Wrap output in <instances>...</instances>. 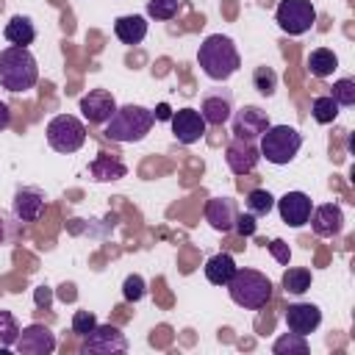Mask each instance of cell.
I'll use <instances>...</instances> for the list:
<instances>
[{
    "label": "cell",
    "mask_w": 355,
    "mask_h": 355,
    "mask_svg": "<svg viewBox=\"0 0 355 355\" xmlns=\"http://www.w3.org/2000/svg\"><path fill=\"white\" fill-rule=\"evenodd\" d=\"M330 97L338 105H355V80L352 78H338L330 89Z\"/></svg>",
    "instance_id": "4dcf8cb0"
},
{
    "label": "cell",
    "mask_w": 355,
    "mask_h": 355,
    "mask_svg": "<svg viewBox=\"0 0 355 355\" xmlns=\"http://www.w3.org/2000/svg\"><path fill=\"white\" fill-rule=\"evenodd\" d=\"M114 111H116V100L108 89H92L89 94L80 97V114L92 125H105Z\"/></svg>",
    "instance_id": "5bb4252c"
},
{
    "label": "cell",
    "mask_w": 355,
    "mask_h": 355,
    "mask_svg": "<svg viewBox=\"0 0 355 355\" xmlns=\"http://www.w3.org/2000/svg\"><path fill=\"white\" fill-rule=\"evenodd\" d=\"M14 349L19 355H50L55 349V336H53V330L47 324L33 322V324L19 330V338H17Z\"/></svg>",
    "instance_id": "8fae6325"
},
{
    "label": "cell",
    "mask_w": 355,
    "mask_h": 355,
    "mask_svg": "<svg viewBox=\"0 0 355 355\" xmlns=\"http://www.w3.org/2000/svg\"><path fill=\"white\" fill-rule=\"evenodd\" d=\"M3 36H6L11 44H17V47H28V44L36 39V28H33V22H31L28 17L17 14V17H11V19L6 22Z\"/></svg>",
    "instance_id": "603a6c76"
},
{
    "label": "cell",
    "mask_w": 355,
    "mask_h": 355,
    "mask_svg": "<svg viewBox=\"0 0 355 355\" xmlns=\"http://www.w3.org/2000/svg\"><path fill=\"white\" fill-rule=\"evenodd\" d=\"M319 324H322L319 305H313V302H291L286 308V327L291 333H300V336L308 338Z\"/></svg>",
    "instance_id": "2e32d148"
},
{
    "label": "cell",
    "mask_w": 355,
    "mask_h": 355,
    "mask_svg": "<svg viewBox=\"0 0 355 355\" xmlns=\"http://www.w3.org/2000/svg\"><path fill=\"white\" fill-rule=\"evenodd\" d=\"M252 86H255L258 94L272 97L275 89H277V75H275V69L266 67V64H263V67H255V72H252Z\"/></svg>",
    "instance_id": "f1b7e54d"
},
{
    "label": "cell",
    "mask_w": 355,
    "mask_h": 355,
    "mask_svg": "<svg viewBox=\"0 0 355 355\" xmlns=\"http://www.w3.org/2000/svg\"><path fill=\"white\" fill-rule=\"evenodd\" d=\"M225 161L230 166L233 175H247L258 166L261 161V153L255 147V141H244V139H233L227 147H225Z\"/></svg>",
    "instance_id": "e0dca14e"
},
{
    "label": "cell",
    "mask_w": 355,
    "mask_h": 355,
    "mask_svg": "<svg viewBox=\"0 0 355 355\" xmlns=\"http://www.w3.org/2000/svg\"><path fill=\"white\" fill-rule=\"evenodd\" d=\"M169 125H172V136H175L180 144H194V141H200V139L205 136V128H208L197 108L172 111Z\"/></svg>",
    "instance_id": "4fadbf2b"
},
{
    "label": "cell",
    "mask_w": 355,
    "mask_h": 355,
    "mask_svg": "<svg viewBox=\"0 0 355 355\" xmlns=\"http://www.w3.org/2000/svg\"><path fill=\"white\" fill-rule=\"evenodd\" d=\"M44 202H47V197L39 186H19L11 200L14 219L17 222H39L44 214Z\"/></svg>",
    "instance_id": "30bf717a"
},
{
    "label": "cell",
    "mask_w": 355,
    "mask_h": 355,
    "mask_svg": "<svg viewBox=\"0 0 355 355\" xmlns=\"http://www.w3.org/2000/svg\"><path fill=\"white\" fill-rule=\"evenodd\" d=\"M269 114L258 105H241L233 116V139H244V141H258L261 133L269 128Z\"/></svg>",
    "instance_id": "9c48e42d"
},
{
    "label": "cell",
    "mask_w": 355,
    "mask_h": 355,
    "mask_svg": "<svg viewBox=\"0 0 355 355\" xmlns=\"http://www.w3.org/2000/svg\"><path fill=\"white\" fill-rule=\"evenodd\" d=\"M89 175H92V180H97V183H111V180L125 178V175H128V166H125L122 158H116V155H111V153H100V155L89 164Z\"/></svg>",
    "instance_id": "ffe728a7"
},
{
    "label": "cell",
    "mask_w": 355,
    "mask_h": 355,
    "mask_svg": "<svg viewBox=\"0 0 355 355\" xmlns=\"http://www.w3.org/2000/svg\"><path fill=\"white\" fill-rule=\"evenodd\" d=\"M233 114V92L230 89H208L200 100V116L205 125H225Z\"/></svg>",
    "instance_id": "7c38bea8"
},
{
    "label": "cell",
    "mask_w": 355,
    "mask_h": 355,
    "mask_svg": "<svg viewBox=\"0 0 355 355\" xmlns=\"http://www.w3.org/2000/svg\"><path fill=\"white\" fill-rule=\"evenodd\" d=\"M114 33L122 44H141L144 36H147V19L141 14H125V17H116L114 22Z\"/></svg>",
    "instance_id": "44dd1931"
},
{
    "label": "cell",
    "mask_w": 355,
    "mask_h": 355,
    "mask_svg": "<svg viewBox=\"0 0 355 355\" xmlns=\"http://www.w3.org/2000/svg\"><path fill=\"white\" fill-rule=\"evenodd\" d=\"M97 327V316L92 313V311H75L72 313V333L75 336H86V333H92Z\"/></svg>",
    "instance_id": "836d02e7"
},
{
    "label": "cell",
    "mask_w": 355,
    "mask_h": 355,
    "mask_svg": "<svg viewBox=\"0 0 355 355\" xmlns=\"http://www.w3.org/2000/svg\"><path fill=\"white\" fill-rule=\"evenodd\" d=\"M236 200H230V197H211L208 202H205V222L216 230V233H227V230H233V225H236Z\"/></svg>",
    "instance_id": "d6986e66"
},
{
    "label": "cell",
    "mask_w": 355,
    "mask_h": 355,
    "mask_svg": "<svg viewBox=\"0 0 355 355\" xmlns=\"http://www.w3.org/2000/svg\"><path fill=\"white\" fill-rule=\"evenodd\" d=\"M275 208V197L266 191V189H252L247 194V211L252 216H266L269 211Z\"/></svg>",
    "instance_id": "f546056e"
},
{
    "label": "cell",
    "mask_w": 355,
    "mask_h": 355,
    "mask_svg": "<svg viewBox=\"0 0 355 355\" xmlns=\"http://www.w3.org/2000/svg\"><path fill=\"white\" fill-rule=\"evenodd\" d=\"M230 300L247 311H261L272 300V280L258 269H236L227 280Z\"/></svg>",
    "instance_id": "277c9868"
},
{
    "label": "cell",
    "mask_w": 355,
    "mask_h": 355,
    "mask_svg": "<svg viewBox=\"0 0 355 355\" xmlns=\"http://www.w3.org/2000/svg\"><path fill=\"white\" fill-rule=\"evenodd\" d=\"M269 252H272V258H275L277 263L288 266V261H291V250H288V244H286L283 239H272V241H269Z\"/></svg>",
    "instance_id": "d590c367"
},
{
    "label": "cell",
    "mask_w": 355,
    "mask_h": 355,
    "mask_svg": "<svg viewBox=\"0 0 355 355\" xmlns=\"http://www.w3.org/2000/svg\"><path fill=\"white\" fill-rule=\"evenodd\" d=\"M311 283H313V275L305 266H288L283 272V288H286V294H297L300 297V294H305L311 288Z\"/></svg>",
    "instance_id": "d4e9b609"
},
{
    "label": "cell",
    "mask_w": 355,
    "mask_h": 355,
    "mask_svg": "<svg viewBox=\"0 0 355 355\" xmlns=\"http://www.w3.org/2000/svg\"><path fill=\"white\" fill-rule=\"evenodd\" d=\"M261 147L258 153L269 161V164H277V166H286L294 161V155L300 153L302 147V133L291 125H269L263 133H261Z\"/></svg>",
    "instance_id": "5b68a950"
},
{
    "label": "cell",
    "mask_w": 355,
    "mask_h": 355,
    "mask_svg": "<svg viewBox=\"0 0 355 355\" xmlns=\"http://www.w3.org/2000/svg\"><path fill=\"white\" fill-rule=\"evenodd\" d=\"M338 108H341V105H338L330 94H319V97H313V103H311V114H313V119H316L319 125H330V122H336Z\"/></svg>",
    "instance_id": "4316f807"
},
{
    "label": "cell",
    "mask_w": 355,
    "mask_h": 355,
    "mask_svg": "<svg viewBox=\"0 0 355 355\" xmlns=\"http://www.w3.org/2000/svg\"><path fill=\"white\" fill-rule=\"evenodd\" d=\"M128 349V338L125 333L116 327V324H100L83 336L80 341V352L83 355H116V352H125Z\"/></svg>",
    "instance_id": "ba28073f"
},
{
    "label": "cell",
    "mask_w": 355,
    "mask_h": 355,
    "mask_svg": "<svg viewBox=\"0 0 355 355\" xmlns=\"http://www.w3.org/2000/svg\"><path fill=\"white\" fill-rule=\"evenodd\" d=\"M14 236H17V230L11 227V219H8L6 214H0V244L14 241Z\"/></svg>",
    "instance_id": "8d00e7d4"
},
{
    "label": "cell",
    "mask_w": 355,
    "mask_h": 355,
    "mask_svg": "<svg viewBox=\"0 0 355 355\" xmlns=\"http://www.w3.org/2000/svg\"><path fill=\"white\" fill-rule=\"evenodd\" d=\"M178 14V0H147V17L166 22Z\"/></svg>",
    "instance_id": "1f68e13d"
},
{
    "label": "cell",
    "mask_w": 355,
    "mask_h": 355,
    "mask_svg": "<svg viewBox=\"0 0 355 355\" xmlns=\"http://www.w3.org/2000/svg\"><path fill=\"white\" fill-rule=\"evenodd\" d=\"M33 300H36L39 308H50V302H53V291H50L47 286H39V288L33 291Z\"/></svg>",
    "instance_id": "74e56055"
},
{
    "label": "cell",
    "mask_w": 355,
    "mask_h": 355,
    "mask_svg": "<svg viewBox=\"0 0 355 355\" xmlns=\"http://www.w3.org/2000/svg\"><path fill=\"white\" fill-rule=\"evenodd\" d=\"M308 69H311L313 78H330L338 69V55L327 47H316L308 55Z\"/></svg>",
    "instance_id": "cb8c5ba5"
},
{
    "label": "cell",
    "mask_w": 355,
    "mask_h": 355,
    "mask_svg": "<svg viewBox=\"0 0 355 355\" xmlns=\"http://www.w3.org/2000/svg\"><path fill=\"white\" fill-rule=\"evenodd\" d=\"M233 230L239 233V236H255V230H258V222H255V216L247 211V214H236V225H233Z\"/></svg>",
    "instance_id": "e575fe53"
},
{
    "label": "cell",
    "mask_w": 355,
    "mask_h": 355,
    "mask_svg": "<svg viewBox=\"0 0 355 355\" xmlns=\"http://www.w3.org/2000/svg\"><path fill=\"white\" fill-rule=\"evenodd\" d=\"M277 211H280V219L288 225V227H302L313 211V202L305 191H286L280 200H277Z\"/></svg>",
    "instance_id": "9a60e30c"
},
{
    "label": "cell",
    "mask_w": 355,
    "mask_h": 355,
    "mask_svg": "<svg viewBox=\"0 0 355 355\" xmlns=\"http://www.w3.org/2000/svg\"><path fill=\"white\" fill-rule=\"evenodd\" d=\"M144 294H147V283H144L141 275H128V277L122 280V297H125L128 302H139Z\"/></svg>",
    "instance_id": "d6a6232c"
},
{
    "label": "cell",
    "mask_w": 355,
    "mask_h": 355,
    "mask_svg": "<svg viewBox=\"0 0 355 355\" xmlns=\"http://www.w3.org/2000/svg\"><path fill=\"white\" fill-rule=\"evenodd\" d=\"M308 222H311V227H313L316 236L330 239V236H338L341 233V227H344V211L336 202H324V205H316L311 211Z\"/></svg>",
    "instance_id": "ac0fdd59"
},
{
    "label": "cell",
    "mask_w": 355,
    "mask_h": 355,
    "mask_svg": "<svg viewBox=\"0 0 355 355\" xmlns=\"http://www.w3.org/2000/svg\"><path fill=\"white\" fill-rule=\"evenodd\" d=\"M47 144L55 150V153H78L86 141V125L75 116V114H58L47 122Z\"/></svg>",
    "instance_id": "8992f818"
},
{
    "label": "cell",
    "mask_w": 355,
    "mask_h": 355,
    "mask_svg": "<svg viewBox=\"0 0 355 355\" xmlns=\"http://www.w3.org/2000/svg\"><path fill=\"white\" fill-rule=\"evenodd\" d=\"M153 122H155V116H153L150 108L128 103V105H122V108H116L111 114V119L105 122V130L103 133L111 141L133 144V141H141L153 130Z\"/></svg>",
    "instance_id": "3957f363"
},
{
    "label": "cell",
    "mask_w": 355,
    "mask_h": 355,
    "mask_svg": "<svg viewBox=\"0 0 355 355\" xmlns=\"http://www.w3.org/2000/svg\"><path fill=\"white\" fill-rule=\"evenodd\" d=\"M236 269H239V266H236V261H233L230 252H216V255H211V258L205 261V277H208V283H214V286H227V280L233 277Z\"/></svg>",
    "instance_id": "7402d4cb"
},
{
    "label": "cell",
    "mask_w": 355,
    "mask_h": 355,
    "mask_svg": "<svg viewBox=\"0 0 355 355\" xmlns=\"http://www.w3.org/2000/svg\"><path fill=\"white\" fill-rule=\"evenodd\" d=\"M272 352L275 355H308V341H305V336L288 330L272 344Z\"/></svg>",
    "instance_id": "484cf974"
},
{
    "label": "cell",
    "mask_w": 355,
    "mask_h": 355,
    "mask_svg": "<svg viewBox=\"0 0 355 355\" xmlns=\"http://www.w3.org/2000/svg\"><path fill=\"white\" fill-rule=\"evenodd\" d=\"M197 64L211 80H227L241 67V55L230 36L211 33V36H205V42L197 50Z\"/></svg>",
    "instance_id": "6da1fadb"
},
{
    "label": "cell",
    "mask_w": 355,
    "mask_h": 355,
    "mask_svg": "<svg viewBox=\"0 0 355 355\" xmlns=\"http://www.w3.org/2000/svg\"><path fill=\"white\" fill-rule=\"evenodd\" d=\"M11 125V108L6 103H0V130H6Z\"/></svg>",
    "instance_id": "f35d334b"
},
{
    "label": "cell",
    "mask_w": 355,
    "mask_h": 355,
    "mask_svg": "<svg viewBox=\"0 0 355 355\" xmlns=\"http://www.w3.org/2000/svg\"><path fill=\"white\" fill-rule=\"evenodd\" d=\"M153 116H155V119H169V116H172V108H169L166 103H158L155 111H153Z\"/></svg>",
    "instance_id": "ab89813d"
},
{
    "label": "cell",
    "mask_w": 355,
    "mask_h": 355,
    "mask_svg": "<svg viewBox=\"0 0 355 355\" xmlns=\"http://www.w3.org/2000/svg\"><path fill=\"white\" fill-rule=\"evenodd\" d=\"M39 80V64L28 47H6L0 50V89L6 92H28Z\"/></svg>",
    "instance_id": "7a4b0ae2"
},
{
    "label": "cell",
    "mask_w": 355,
    "mask_h": 355,
    "mask_svg": "<svg viewBox=\"0 0 355 355\" xmlns=\"http://www.w3.org/2000/svg\"><path fill=\"white\" fill-rule=\"evenodd\" d=\"M275 19H277L280 31H286L288 36H302L313 28L316 8L311 0H280L275 8Z\"/></svg>",
    "instance_id": "52a82bcc"
},
{
    "label": "cell",
    "mask_w": 355,
    "mask_h": 355,
    "mask_svg": "<svg viewBox=\"0 0 355 355\" xmlns=\"http://www.w3.org/2000/svg\"><path fill=\"white\" fill-rule=\"evenodd\" d=\"M19 322L11 311H0V349H11L19 338Z\"/></svg>",
    "instance_id": "83f0119b"
}]
</instances>
